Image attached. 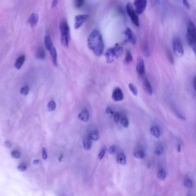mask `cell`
Returning <instances> with one entry per match:
<instances>
[{
	"label": "cell",
	"instance_id": "ac0fdd59",
	"mask_svg": "<svg viewBox=\"0 0 196 196\" xmlns=\"http://www.w3.org/2000/svg\"><path fill=\"white\" fill-rule=\"evenodd\" d=\"M45 44L46 48L47 50H49L53 45V42L52 41L51 38L48 35H46L45 38Z\"/></svg>",
	"mask_w": 196,
	"mask_h": 196
},
{
	"label": "cell",
	"instance_id": "277c9868",
	"mask_svg": "<svg viewBox=\"0 0 196 196\" xmlns=\"http://www.w3.org/2000/svg\"><path fill=\"white\" fill-rule=\"evenodd\" d=\"M123 49L121 47H115L109 49L105 53L106 61L108 63H111L114 60V57H118L122 54Z\"/></svg>",
	"mask_w": 196,
	"mask_h": 196
},
{
	"label": "cell",
	"instance_id": "7a4b0ae2",
	"mask_svg": "<svg viewBox=\"0 0 196 196\" xmlns=\"http://www.w3.org/2000/svg\"><path fill=\"white\" fill-rule=\"evenodd\" d=\"M187 38L196 58V28L193 22L191 21H189L187 25Z\"/></svg>",
	"mask_w": 196,
	"mask_h": 196
},
{
	"label": "cell",
	"instance_id": "ffe728a7",
	"mask_svg": "<svg viewBox=\"0 0 196 196\" xmlns=\"http://www.w3.org/2000/svg\"><path fill=\"white\" fill-rule=\"evenodd\" d=\"M151 133L153 136L156 138L159 137L160 135V131L158 126H154L151 128Z\"/></svg>",
	"mask_w": 196,
	"mask_h": 196
},
{
	"label": "cell",
	"instance_id": "7c38bea8",
	"mask_svg": "<svg viewBox=\"0 0 196 196\" xmlns=\"http://www.w3.org/2000/svg\"><path fill=\"white\" fill-rule=\"evenodd\" d=\"M143 86L144 89L148 95L151 96L153 93V88L148 78L145 77L143 80Z\"/></svg>",
	"mask_w": 196,
	"mask_h": 196
},
{
	"label": "cell",
	"instance_id": "5b68a950",
	"mask_svg": "<svg viewBox=\"0 0 196 196\" xmlns=\"http://www.w3.org/2000/svg\"><path fill=\"white\" fill-rule=\"evenodd\" d=\"M126 10L133 24L136 27H139L140 26L139 17L131 3H128L127 4Z\"/></svg>",
	"mask_w": 196,
	"mask_h": 196
},
{
	"label": "cell",
	"instance_id": "8992f818",
	"mask_svg": "<svg viewBox=\"0 0 196 196\" xmlns=\"http://www.w3.org/2000/svg\"><path fill=\"white\" fill-rule=\"evenodd\" d=\"M172 45L174 53L177 57H180L183 56L184 49L183 45L179 38L175 37L173 39Z\"/></svg>",
	"mask_w": 196,
	"mask_h": 196
},
{
	"label": "cell",
	"instance_id": "f1b7e54d",
	"mask_svg": "<svg viewBox=\"0 0 196 196\" xmlns=\"http://www.w3.org/2000/svg\"><path fill=\"white\" fill-rule=\"evenodd\" d=\"M133 57L132 56L130 52L128 51L127 52L125 58V61L127 63H130L132 61Z\"/></svg>",
	"mask_w": 196,
	"mask_h": 196
},
{
	"label": "cell",
	"instance_id": "1f68e13d",
	"mask_svg": "<svg viewBox=\"0 0 196 196\" xmlns=\"http://www.w3.org/2000/svg\"><path fill=\"white\" fill-rule=\"evenodd\" d=\"M106 151V148L105 147H104L101 150L100 153H99V155H98V158H99V159H102L105 154Z\"/></svg>",
	"mask_w": 196,
	"mask_h": 196
},
{
	"label": "cell",
	"instance_id": "603a6c76",
	"mask_svg": "<svg viewBox=\"0 0 196 196\" xmlns=\"http://www.w3.org/2000/svg\"><path fill=\"white\" fill-rule=\"evenodd\" d=\"M135 158L139 159H143L145 157V154L143 151H137L134 154Z\"/></svg>",
	"mask_w": 196,
	"mask_h": 196
},
{
	"label": "cell",
	"instance_id": "52a82bcc",
	"mask_svg": "<svg viewBox=\"0 0 196 196\" xmlns=\"http://www.w3.org/2000/svg\"><path fill=\"white\" fill-rule=\"evenodd\" d=\"M147 3V0H135L134 6L136 11L138 15H141L146 9Z\"/></svg>",
	"mask_w": 196,
	"mask_h": 196
},
{
	"label": "cell",
	"instance_id": "ab89813d",
	"mask_svg": "<svg viewBox=\"0 0 196 196\" xmlns=\"http://www.w3.org/2000/svg\"><path fill=\"white\" fill-rule=\"evenodd\" d=\"M183 4L185 8L187 9H189L190 8V4H189L188 0H182Z\"/></svg>",
	"mask_w": 196,
	"mask_h": 196
},
{
	"label": "cell",
	"instance_id": "4dcf8cb0",
	"mask_svg": "<svg viewBox=\"0 0 196 196\" xmlns=\"http://www.w3.org/2000/svg\"><path fill=\"white\" fill-rule=\"evenodd\" d=\"M184 186L187 187V188H190L192 187V182L190 179H186L184 182Z\"/></svg>",
	"mask_w": 196,
	"mask_h": 196
},
{
	"label": "cell",
	"instance_id": "44dd1931",
	"mask_svg": "<svg viewBox=\"0 0 196 196\" xmlns=\"http://www.w3.org/2000/svg\"><path fill=\"white\" fill-rule=\"evenodd\" d=\"M90 139L93 140L94 141H97L99 140L100 138V135L99 132L97 130L92 131L90 133L89 136Z\"/></svg>",
	"mask_w": 196,
	"mask_h": 196
},
{
	"label": "cell",
	"instance_id": "c3c4849f",
	"mask_svg": "<svg viewBox=\"0 0 196 196\" xmlns=\"http://www.w3.org/2000/svg\"><path fill=\"white\" fill-rule=\"evenodd\" d=\"M39 163V160H35L33 161V164H37Z\"/></svg>",
	"mask_w": 196,
	"mask_h": 196
},
{
	"label": "cell",
	"instance_id": "f6af8a7d",
	"mask_svg": "<svg viewBox=\"0 0 196 196\" xmlns=\"http://www.w3.org/2000/svg\"><path fill=\"white\" fill-rule=\"evenodd\" d=\"M5 144L7 148H10L11 147V144L9 141H6L5 143Z\"/></svg>",
	"mask_w": 196,
	"mask_h": 196
},
{
	"label": "cell",
	"instance_id": "484cf974",
	"mask_svg": "<svg viewBox=\"0 0 196 196\" xmlns=\"http://www.w3.org/2000/svg\"><path fill=\"white\" fill-rule=\"evenodd\" d=\"M164 152V148L163 146L159 145L157 147L155 150L154 153L155 154L158 155H160L163 154Z\"/></svg>",
	"mask_w": 196,
	"mask_h": 196
},
{
	"label": "cell",
	"instance_id": "e575fe53",
	"mask_svg": "<svg viewBox=\"0 0 196 196\" xmlns=\"http://www.w3.org/2000/svg\"><path fill=\"white\" fill-rule=\"evenodd\" d=\"M108 151H109V152L110 154H114L116 153V151L115 146H114V145H112V146H111L110 147Z\"/></svg>",
	"mask_w": 196,
	"mask_h": 196
},
{
	"label": "cell",
	"instance_id": "ee69618b",
	"mask_svg": "<svg viewBox=\"0 0 196 196\" xmlns=\"http://www.w3.org/2000/svg\"><path fill=\"white\" fill-rule=\"evenodd\" d=\"M193 85L194 89L196 92V76L193 79Z\"/></svg>",
	"mask_w": 196,
	"mask_h": 196
},
{
	"label": "cell",
	"instance_id": "9a60e30c",
	"mask_svg": "<svg viewBox=\"0 0 196 196\" xmlns=\"http://www.w3.org/2000/svg\"><path fill=\"white\" fill-rule=\"evenodd\" d=\"M78 118L84 122H87L89 119V113L87 109H84L81 111L78 115Z\"/></svg>",
	"mask_w": 196,
	"mask_h": 196
},
{
	"label": "cell",
	"instance_id": "7bdbcfd3",
	"mask_svg": "<svg viewBox=\"0 0 196 196\" xmlns=\"http://www.w3.org/2000/svg\"><path fill=\"white\" fill-rule=\"evenodd\" d=\"M59 0H53L52 3L51 7L52 8H55L57 6L58 4Z\"/></svg>",
	"mask_w": 196,
	"mask_h": 196
},
{
	"label": "cell",
	"instance_id": "74e56055",
	"mask_svg": "<svg viewBox=\"0 0 196 196\" xmlns=\"http://www.w3.org/2000/svg\"><path fill=\"white\" fill-rule=\"evenodd\" d=\"M120 115L119 113L116 112L114 115V120L115 122L117 123L119 122Z\"/></svg>",
	"mask_w": 196,
	"mask_h": 196
},
{
	"label": "cell",
	"instance_id": "6da1fadb",
	"mask_svg": "<svg viewBox=\"0 0 196 196\" xmlns=\"http://www.w3.org/2000/svg\"><path fill=\"white\" fill-rule=\"evenodd\" d=\"M88 46L92 50L95 55L100 56L103 53L104 48L102 35L97 29L93 30L88 38Z\"/></svg>",
	"mask_w": 196,
	"mask_h": 196
},
{
	"label": "cell",
	"instance_id": "d590c367",
	"mask_svg": "<svg viewBox=\"0 0 196 196\" xmlns=\"http://www.w3.org/2000/svg\"><path fill=\"white\" fill-rule=\"evenodd\" d=\"M11 155L13 158L18 159L20 158L21 154L18 151H13L12 152Z\"/></svg>",
	"mask_w": 196,
	"mask_h": 196
},
{
	"label": "cell",
	"instance_id": "d6a6232c",
	"mask_svg": "<svg viewBox=\"0 0 196 196\" xmlns=\"http://www.w3.org/2000/svg\"><path fill=\"white\" fill-rule=\"evenodd\" d=\"M84 0H75V5L77 8L81 7L84 3Z\"/></svg>",
	"mask_w": 196,
	"mask_h": 196
},
{
	"label": "cell",
	"instance_id": "2e32d148",
	"mask_svg": "<svg viewBox=\"0 0 196 196\" xmlns=\"http://www.w3.org/2000/svg\"><path fill=\"white\" fill-rule=\"evenodd\" d=\"M25 55L21 56L17 59L16 63L15 64V66L18 70L21 68L25 61Z\"/></svg>",
	"mask_w": 196,
	"mask_h": 196
},
{
	"label": "cell",
	"instance_id": "d6986e66",
	"mask_svg": "<svg viewBox=\"0 0 196 196\" xmlns=\"http://www.w3.org/2000/svg\"><path fill=\"white\" fill-rule=\"evenodd\" d=\"M116 160L118 164L124 165L126 164V158L125 155L123 153H120L118 155Z\"/></svg>",
	"mask_w": 196,
	"mask_h": 196
},
{
	"label": "cell",
	"instance_id": "e0dca14e",
	"mask_svg": "<svg viewBox=\"0 0 196 196\" xmlns=\"http://www.w3.org/2000/svg\"><path fill=\"white\" fill-rule=\"evenodd\" d=\"M37 58L43 60L45 59V51L42 47H40L37 50L36 53Z\"/></svg>",
	"mask_w": 196,
	"mask_h": 196
},
{
	"label": "cell",
	"instance_id": "3957f363",
	"mask_svg": "<svg viewBox=\"0 0 196 196\" xmlns=\"http://www.w3.org/2000/svg\"><path fill=\"white\" fill-rule=\"evenodd\" d=\"M60 29L61 33V41L62 44L68 47L70 38V30L68 23L65 20H62L60 24Z\"/></svg>",
	"mask_w": 196,
	"mask_h": 196
},
{
	"label": "cell",
	"instance_id": "8d00e7d4",
	"mask_svg": "<svg viewBox=\"0 0 196 196\" xmlns=\"http://www.w3.org/2000/svg\"><path fill=\"white\" fill-rule=\"evenodd\" d=\"M18 169L20 171H25L27 169V166L24 164H21L18 166Z\"/></svg>",
	"mask_w": 196,
	"mask_h": 196
},
{
	"label": "cell",
	"instance_id": "bcb514c9",
	"mask_svg": "<svg viewBox=\"0 0 196 196\" xmlns=\"http://www.w3.org/2000/svg\"><path fill=\"white\" fill-rule=\"evenodd\" d=\"M152 3L154 6H156L157 4L159 3V0H151Z\"/></svg>",
	"mask_w": 196,
	"mask_h": 196
},
{
	"label": "cell",
	"instance_id": "30bf717a",
	"mask_svg": "<svg viewBox=\"0 0 196 196\" xmlns=\"http://www.w3.org/2000/svg\"><path fill=\"white\" fill-rule=\"evenodd\" d=\"M112 98L115 102L123 100L124 96L122 91L120 88L117 87L114 89L113 92Z\"/></svg>",
	"mask_w": 196,
	"mask_h": 196
},
{
	"label": "cell",
	"instance_id": "d4e9b609",
	"mask_svg": "<svg viewBox=\"0 0 196 196\" xmlns=\"http://www.w3.org/2000/svg\"><path fill=\"white\" fill-rule=\"evenodd\" d=\"M48 107L49 111H53L55 110L56 108V104L55 101L51 100L49 102L48 105Z\"/></svg>",
	"mask_w": 196,
	"mask_h": 196
},
{
	"label": "cell",
	"instance_id": "f35d334b",
	"mask_svg": "<svg viewBox=\"0 0 196 196\" xmlns=\"http://www.w3.org/2000/svg\"><path fill=\"white\" fill-rule=\"evenodd\" d=\"M42 157L43 159L46 160L47 158V154L46 150L45 148H43L42 149Z\"/></svg>",
	"mask_w": 196,
	"mask_h": 196
},
{
	"label": "cell",
	"instance_id": "681fc988",
	"mask_svg": "<svg viewBox=\"0 0 196 196\" xmlns=\"http://www.w3.org/2000/svg\"><path fill=\"white\" fill-rule=\"evenodd\" d=\"M62 158H63V155H61L60 158H59V160L60 161L61 160H62Z\"/></svg>",
	"mask_w": 196,
	"mask_h": 196
},
{
	"label": "cell",
	"instance_id": "9c48e42d",
	"mask_svg": "<svg viewBox=\"0 0 196 196\" xmlns=\"http://www.w3.org/2000/svg\"><path fill=\"white\" fill-rule=\"evenodd\" d=\"M136 71L140 76H143L145 75V62L143 59L140 57L138 59Z\"/></svg>",
	"mask_w": 196,
	"mask_h": 196
},
{
	"label": "cell",
	"instance_id": "f546056e",
	"mask_svg": "<svg viewBox=\"0 0 196 196\" xmlns=\"http://www.w3.org/2000/svg\"><path fill=\"white\" fill-rule=\"evenodd\" d=\"M29 91V88L28 86H26L22 88L20 92L22 94L26 96L28 94Z\"/></svg>",
	"mask_w": 196,
	"mask_h": 196
},
{
	"label": "cell",
	"instance_id": "836d02e7",
	"mask_svg": "<svg viewBox=\"0 0 196 196\" xmlns=\"http://www.w3.org/2000/svg\"><path fill=\"white\" fill-rule=\"evenodd\" d=\"M167 55H168V58L170 63L171 64H173L174 60L173 56H172L171 52H170L169 50H168V51H167Z\"/></svg>",
	"mask_w": 196,
	"mask_h": 196
},
{
	"label": "cell",
	"instance_id": "83f0119b",
	"mask_svg": "<svg viewBox=\"0 0 196 196\" xmlns=\"http://www.w3.org/2000/svg\"><path fill=\"white\" fill-rule=\"evenodd\" d=\"M129 87L130 90L131 91L132 94L135 96H137L138 95L137 89L135 86L133 84L130 83L129 84Z\"/></svg>",
	"mask_w": 196,
	"mask_h": 196
},
{
	"label": "cell",
	"instance_id": "5bb4252c",
	"mask_svg": "<svg viewBox=\"0 0 196 196\" xmlns=\"http://www.w3.org/2000/svg\"><path fill=\"white\" fill-rule=\"evenodd\" d=\"M51 56L52 61L53 62V65L55 66H57V53L56 49L54 45H53L49 50Z\"/></svg>",
	"mask_w": 196,
	"mask_h": 196
},
{
	"label": "cell",
	"instance_id": "b9f144b4",
	"mask_svg": "<svg viewBox=\"0 0 196 196\" xmlns=\"http://www.w3.org/2000/svg\"><path fill=\"white\" fill-rule=\"evenodd\" d=\"M106 112L107 114H114V111L110 107H108L106 110Z\"/></svg>",
	"mask_w": 196,
	"mask_h": 196
},
{
	"label": "cell",
	"instance_id": "ba28073f",
	"mask_svg": "<svg viewBox=\"0 0 196 196\" xmlns=\"http://www.w3.org/2000/svg\"><path fill=\"white\" fill-rule=\"evenodd\" d=\"M89 17L88 15L85 14L79 15L76 16L74 22V28L76 29H78L81 27L87 21Z\"/></svg>",
	"mask_w": 196,
	"mask_h": 196
},
{
	"label": "cell",
	"instance_id": "4fadbf2b",
	"mask_svg": "<svg viewBox=\"0 0 196 196\" xmlns=\"http://www.w3.org/2000/svg\"><path fill=\"white\" fill-rule=\"evenodd\" d=\"M39 17L38 15L33 13L30 15L28 20V23L32 27H35L38 22Z\"/></svg>",
	"mask_w": 196,
	"mask_h": 196
},
{
	"label": "cell",
	"instance_id": "cb8c5ba5",
	"mask_svg": "<svg viewBox=\"0 0 196 196\" xmlns=\"http://www.w3.org/2000/svg\"><path fill=\"white\" fill-rule=\"evenodd\" d=\"M121 123L125 128L128 127L129 126V121L126 116H123L121 118Z\"/></svg>",
	"mask_w": 196,
	"mask_h": 196
},
{
	"label": "cell",
	"instance_id": "60d3db41",
	"mask_svg": "<svg viewBox=\"0 0 196 196\" xmlns=\"http://www.w3.org/2000/svg\"><path fill=\"white\" fill-rule=\"evenodd\" d=\"M144 54L145 56H149V51L148 50V45L145 46L144 48Z\"/></svg>",
	"mask_w": 196,
	"mask_h": 196
},
{
	"label": "cell",
	"instance_id": "7dc6e473",
	"mask_svg": "<svg viewBox=\"0 0 196 196\" xmlns=\"http://www.w3.org/2000/svg\"><path fill=\"white\" fill-rule=\"evenodd\" d=\"M177 151L180 153L181 151V145L180 144H179L178 146V148H177Z\"/></svg>",
	"mask_w": 196,
	"mask_h": 196
},
{
	"label": "cell",
	"instance_id": "4316f807",
	"mask_svg": "<svg viewBox=\"0 0 196 196\" xmlns=\"http://www.w3.org/2000/svg\"><path fill=\"white\" fill-rule=\"evenodd\" d=\"M166 172L164 170H160L158 172V177L159 179L160 180H164V179L166 177Z\"/></svg>",
	"mask_w": 196,
	"mask_h": 196
},
{
	"label": "cell",
	"instance_id": "8fae6325",
	"mask_svg": "<svg viewBox=\"0 0 196 196\" xmlns=\"http://www.w3.org/2000/svg\"><path fill=\"white\" fill-rule=\"evenodd\" d=\"M125 34L128 41L131 42L133 45H135L136 43V37L131 29L129 28H127L125 32Z\"/></svg>",
	"mask_w": 196,
	"mask_h": 196
},
{
	"label": "cell",
	"instance_id": "7402d4cb",
	"mask_svg": "<svg viewBox=\"0 0 196 196\" xmlns=\"http://www.w3.org/2000/svg\"><path fill=\"white\" fill-rule=\"evenodd\" d=\"M83 146L84 148L86 150L90 149L92 146V142L91 140L89 138H86V139L84 140Z\"/></svg>",
	"mask_w": 196,
	"mask_h": 196
}]
</instances>
